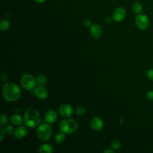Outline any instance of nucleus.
<instances>
[{"mask_svg": "<svg viewBox=\"0 0 153 153\" xmlns=\"http://www.w3.org/2000/svg\"><path fill=\"white\" fill-rule=\"evenodd\" d=\"M135 23L139 29L145 30L149 26V20L146 15L139 14L135 18Z\"/></svg>", "mask_w": 153, "mask_h": 153, "instance_id": "obj_6", "label": "nucleus"}, {"mask_svg": "<svg viewBox=\"0 0 153 153\" xmlns=\"http://www.w3.org/2000/svg\"><path fill=\"white\" fill-rule=\"evenodd\" d=\"M59 114L63 117L68 118L71 117L73 114V108L68 104H63L59 108Z\"/></svg>", "mask_w": 153, "mask_h": 153, "instance_id": "obj_7", "label": "nucleus"}, {"mask_svg": "<svg viewBox=\"0 0 153 153\" xmlns=\"http://www.w3.org/2000/svg\"><path fill=\"white\" fill-rule=\"evenodd\" d=\"M0 131H1V139H0V141H2L4 137V135H5V131L4 130H3L2 128H0Z\"/></svg>", "mask_w": 153, "mask_h": 153, "instance_id": "obj_27", "label": "nucleus"}, {"mask_svg": "<svg viewBox=\"0 0 153 153\" xmlns=\"http://www.w3.org/2000/svg\"><path fill=\"white\" fill-rule=\"evenodd\" d=\"M77 122L73 119H65L60 123V131L65 134H70L76 130Z\"/></svg>", "mask_w": 153, "mask_h": 153, "instance_id": "obj_3", "label": "nucleus"}, {"mask_svg": "<svg viewBox=\"0 0 153 153\" xmlns=\"http://www.w3.org/2000/svg\"><path fill=\"white\" fill-rule=\"evenodd\" d=\"M27 133V130L26 127L23 126H20L18 127L14 131V136L16 138L19 139L24 137Z\"/></svg>", "mask_w": 153, "mask_h": 153, "instance_id": "obj_13", "label": "nucleus"}, {"mask_svg": "<svg viewBox=\"0 0 153 153\" xmlns=\"http://www.w3.org/2000/svg\"><path fill=\"white\" fill-rule=\"evenodd\" d=\"M36 82L39 85H44L46 82L47 81V77L44 74H40L37 76L36 78Z\"/></svg>", "mask_w": 153, "mask_h": 153, "instance_id": "obj_18", "label": "nucleus"}, {"mask_svg": "<svg viewBox=\"0 0 153 153\" xmlns=\"http://www.w3.org/2000/svg\"><path fill=\"white\" fill-rule=\"evenodd\" d=\"M47 0H35V1L37 3L39 4H41V3H44V2H45Z\"/></svg>", "mask_w": 153, "mask_h": 153, "instance_id": "obj_30", "label": "nucleus"}, {"mask_svg": "<svg viewBox=\"0 0 153 153\" xmlns=\"http://www.w3.org/2000/svg\"><path fill=\"white\" fill-rule=\"evenodd\" d=\"M7 117L5 114H1V120H0V126L1 127L5 126L7 123Z\"/></svg>", "mask_w": 153, "mask_h": 153, "instance_id": "obj_20", "label": "nucleus"}, {"mask_svg": "<svg viewBox=\"0 0 153 153\" xmlns=\"http://www.w3.org/2000/svg\"><path fill=\"white\" fill-rule=\"evenodd\" d=\"M126 16V10L123 7H118L115 9L112 14L114 20L116 22H121L123 20Z\"/></svg>", "mask_w": 153, "mask_h": 153, "instance_id": "obj_8", "label": "nucleus"}, {"mask_svg": "<svg viewBox=\"0 0 153 153\" xmlns=\"http://www.w3.org/2000/svg\"><path fill=\"white\" fill-rule=\"evenodd\" d=\"M34 93L35 96L40 99H45L48 94L47 89L42 86L37 87L34 90Z\"/></svg>", "mask_w": 153, "mask_h": 153, "instance_id": "obj_9", "label": "nucleus"}, {"mask_svg": "<svg viewBox=\"0 0 153 153\" xmlns=\"http://www.w3.org/2000/svg\"><path fill=\"white\" fill-rule=\"evenodd\" d=\"M57 114L56 112L53 110H50L47 111L44 116V120L45 121L49 124H52L56 121L57 120Z\"/></svg>", "mask_w": 153, "mask_h": 153, "instance_id": "obj_12", "label": "nucleus"}, {"mask_svg": "<svg viewBox=\"0 0 153 153\" xmlns=\"http://www.w3.org/2000/svg\"><path fill=\"white\" fill-rule=\"evenodd\" d=\"M90 35L94 38H99L102 33L101 27L98 25H93L90 26Z\"/></svg>", "mask_w": 153, "mask_h": 153, "instance_id": "obj_11", "label": "nucleus"}, {"mask_svg": "<svg viewBox=\"0 0 153 153\" xmlns=\"http://www.w3.org/2000/svg\"><path fill=\"white\" fill-rule=\"evenodd\" d=\"M53 151V146L48 143L42 144L39 149V151L41 153H51Z\"/></svg>", "mask_w": 153, "mask_h": 153, "instance_id": "obj_14", "label": "nucleus"}, {"mask_svg": "<svg viewBox=\"0 0 153 153\" xmlns=\"http://www.w3.org/2000/svg\"><path fill=\"white\" fill-rule=\"evenodd\" d=\"M147 76L148 78L153 81V69H149L147 72Z\"/></svg>", "mask_w": 153, "mask_h": 153, "instance_id": "obj_24", "label": "nucleus"}, {"mask_svg": "<svg viewBox=\"0 0 153 153\" xmlns=\"http://www.w3.org/2000/svg\"><path fill=\"white\" fill-rule=\"evenodd\" d=\"M104 153H108V152H115V151L111 149H107L103 151Z\"/></svg>", "mask_w": 153, "mask_h": 153, "instance_id": "obj_29", "label": "nucleus"}, {"mask_svg": "<svg viewBox=\"0 0 153 153\" xmlns=\"http://www.w3.org/2000/svg\"><path fill=\"white\" fill-rule=\"evenodd\" d=\"M2 95L7 101L14 102L20 97L21 91L16 84L7 82L2 87Z\"/></svg>", "mask_w": 153, "mask_h": 153, "instance_id": "obj_1", "label": "nucleus"}, {"mask_svg": "<svg viewBox=\"0 0 153 153\" xmlns=\"http://www.w3.org/2000/svg\"><path fill=\"white\" fill-rule=\"evenodd\" d=\"M54 139H55V141L57 143H62L65 140V136L63 133H59L56 134Z\"/></svg>", "mask_w": 153, "mask_h": 153, "instance_id": "obj_19", "label": "nucleus"}, {"mask_svg": "<svg viewBox=\"0 0 153 153\" xmlns=\"http://www.w3.org/2000/svg\"><path fill=\"white\" fill-rule=\"evenodd\" d=\"M105 22H106L107 24H110V23H111V22H112V19H111V18H110L109 17H106V19H105Z\"/></svg>", "mask_w": 153, "mask_h": 153, "instance_id": "obj_28", "label": "nucleus"}, {"mask_svg": "<svg viewBox=\"0 0 153 153\" xmlns=\"http://www.w3.org/2000/svg\"><path fill=\"white\" fill-rule=\"evenodd\" d=\"M20 83L25 90H32L36 85V79L30 74L23 75L20 79Z\"/></svg>", "mask_w": 153, "mask_h": 153, "instance_id": "obj_5", "label": "nucleus"}, {"mask_svg": "<svg viewBox=\"0 0 153 153\" xmlns=\"http://www.w3.org/2000/svg\"><path fill=\"white\" fill-rule=\"evenodd\" d=\"M4 131L7 134H11L14 132V128L11 126H8L5 127Z\"/></svg>", "mask_w": 153, "mask_h": 153, "instance_id": "obj_23", "label": "nucleus"}, {"mask_svg": "<svg viewBox=\"0 0 153 153\" xmlns=\"http://www.w3.org/2000/svg\"><path fill=\"white\" fill-rule=\"evenodd\" d=\"M111 146L112 149H118L121 146V143L118 140H114L111 143Z\"/></svg>", "mask_w": 153, "mask_h": 153, "instance_id": "obj_22", "label": "nucleus"}, {"mask_svg": "<svg viewBox=\"0 0 153 153\" xmlns=\"http://www.w3.org/2000/svg\"><path fill=\"white\" fill-rule=\"evenodd\" d=\"M103 126V121L99 117H94L91 121V127L95 131L100 130Z\"/></svg>", "mask_w": 153, "mask_h": 153, "instance_id": "obj_10", "label": "nucleus"}, {"mask_svg": "<svg viewBox=\"0 0 153 153\" xmlns=\"http://www.w3.org/2000/svg\"><path fill=\"white\" fill-rule=\"evenodd\" d=\"M24 122L28 127H35L38 126L41 122V116L36 109L29 108L27 109L25 112Z\"/></svg>", "mask_w": 153, "mask_h": 153, "instance_id": "obj_2", "label": "nucleus"}, {"mask_svg": "<svg viewBox=\"0 0 153 153\" xmlns=\"http://www.w3.org/2000/svg\"><path fill=\"white\" fill-rule=\"evenodd\" d=\"M11 121L13 124L16 126H19L23 123V120L21 116L17 114H14L11 116Z\"/></svg>", "mask_w": 153, "mask_h": 153, "instance_id": "obj_15", "label": "nucleus"}, {"mask_svg": "<svg viewBox=\"0 0 153 153\" xmlns=\"http://www.w3.org/2000/svg\"><path fill=\"white\" fill-rule=\"evenodd\" d=\"M76 113L78 115H83L85 113V109L83 106H78L76 108Z\"/></svg>", "mask_w": 153, "mask_h": 153, "instance_id": "obj_21", "label": "nucleus"}, {"mask_svg": "<svg viewBox=\"0 0 153 153\" xmlns=\"http://www.w3.org/2000/svg\"><path fill=\"white\" fill-rule=\"evenodd\" d=\"M132 10L134 14H139L142 10V5L139 2H135L132 5Z\"/></svg>", "mask_w": 153, "mask_h": 153, "instance_id": "obj_16", "label": "nucleus"}, {"mask_svg": "<svg viewBox=\"0 0 153 153\" xmlns=\"http://www.w3.org/2000/svg\"><path fill=\"white\" fill-rule=\"evenodd\" d=\"M83 23H84V25L85 26V27H90L91 26V22L90 20L88 19H85L84 20L83 22Z\"/></svg>", "mask_w": 153, "mask_h": 153, "instance_id": "obj_25", "label": "nucleus"}, {"mask_svg": "<svg viewBox=\"0 0 153 153\" xmlns=\"http://www.w3.org/2000/svg\"><path fill=\"white\" fill-rule=\"evenodd\" d=\"M10 27V23L7 20H2L0 22V29L2 31L7 30Z\"/></svg>", "mask_w": 153, "mask_h": 153, "instance_id": "obj_17", "label": "nucleus"}, {"mask_svg": "<svg viewBox=\"0 0 153 153\" xmlns=\"http://www.w3.org/2000/svg\"><path fill=\"white\" fill-rule=\"evenodd\" d=\"M146 97L149 100H153V91H149L146 93Z\"/></svg>", "mask_w": 153, "mask_h": 153, "instance_id": "obj_26", "label": "nucleus"}, {"mask_svg": "<svg viewBox=\"0 0 153 153\" xmlns=\"http://www.w3.org/2000/svg\"><path fill=\"white\" fill-rule=\"evenodd\" d=\"M52 130L51 126L46 123L39 125L36 130V135L42 141L48 140L51 136Z\"/></svg>", "mask_w": 153, "mask_h": 153, "instance_id": "obj_4", "label": "nucleus"}]
</instances>
